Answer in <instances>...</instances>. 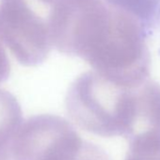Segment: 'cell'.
I'll return each mask as SVG.
<instances>
[{"mask_svg":"<svg viewBox=\"0 0 160 160\" xmlns=\"http://www.w3.org/2000/svg\"><path fill=\"white\" fill-rule=\"evenodd\" d=\"M127 12L149 31L160 23V0H107Z\"/></svg>","mask_w":160,"mask_h":160,"instance_id":"8992f818","label":"cell"},{"mask_svg":"<svg viewBox=\"0 0 160 160\" xmlns=\"http://www.w3.org/2000/svg\"><path fill=\"white\" fill-rule=\"evenodd\" d=\"M11 72V64L8 58L7 53L3 47V45L0 43V83L4 82L8 79Z\"/></svg>","mask_w":160,"mask_h":160,"instance_id":"9c48e42d","label":"cell"},{"mask_svg":"<svg viewBox=\"0 0 160 160\" xmlns=\"http://www.w3.org/2000/svg\"><path fill=\"white\" fill-rule=\"evenodd\" d=\"M53 47L88 62L93 71L133 88L149 79L148 30L107 0H60L52 6Z\"/></svg>","mask_w":160,"mask_h":160,"instance_id":"6da1fadb","label":"cell"},{"mask_svg":"<svg viewBox=\"0 0 160 160\" xmlns=\"http://www.w3.org/2000/svg\"><path fill=\"white\" fill-rule=\"evenodd\" d=\"M75 160H109V159L104 151H102L97 146L87 142L82 153Z\"/></svg>","mask_w":160,"mask_h":160,"instance_id":"ba28073f","label":"cell"},{"mask_svg":"<svg viewBox=\"0 0 160 160\" xmlns=\"http://www.w3.org/2000/svg\"><path fill=\"white\" fill-rule=\"evenodd\" d=\"M125 160H160L159 144H129Z\"/></svg>","mask_w":160,"mask_h":160,"instance_id":"52a82bcc","label":"cell"},{"mask_svg":"<svg viewBox=\"0 0 160 160\" xmlns=\"http://www.w3.org/2000/svg\"><path fill=\"white\" fill-rule=\"evenodd\" d=\"M86 144L68 121L40 115L23 122L9 153L11 160H75Z\"/></svg>","mask_w":160,"mask_h":160,"instance_id":"277c9868","label":"cell"},{"mask_svg":"<svg viewBox=\"0 0 160 160\" xmlns=\"http://www.w3.org/2000/svg\"><path fill=\"white\" fill-rule=\"evenodd\" d=\"M22 123V111L17 100L9 92L0 90V154L9 152Z\"/></svg>","mask_w":160,"mask_h":160,"instance_id":"5b68a950","label":"cell"},{"mask_svg":"<svg viewBox=\"0 0 160 160\" xmlns=\"http://www.w3.org/2000/svg\"><path fill=\"white\" fill-rule=\"evenodd\" d=\"M52 5L43 0H0V43L25 66H36L53 45Z\"/></svg>","mask_w":160,"mask_h":160,"instance_id":"3957f363","label":"cell"},{"mask_svg":"<svg viewBox=\"0 0 160 160\" xmlns=\"http://www.w3.org/2000/svg\"><path fill=\"white\" fill-rule=\"evenodd\" d=\"M66 108L75 124L101 137L160 136V85L151 79L129 88L87 72L70 86Z\"/></svg>","mask_w":160,"mask_h":160,"instance_id":"7a4b0ae2","label":"cell"},{"mask_svg":"<svg viewBox=\"0 0 160 160\" xmlns=\"http://www.w3.org/2000/svg\"><path fill=\"white\" fill-rule=\"evenodd\" d=\"M43 1H45L46 3H48V4H50V5H54L56 2H58V1H60V0H43Z\"/></svg>","mask_w":160,"mask_h":160,"instance_id":"30bf717a","label":"cell"}]
</instances>
